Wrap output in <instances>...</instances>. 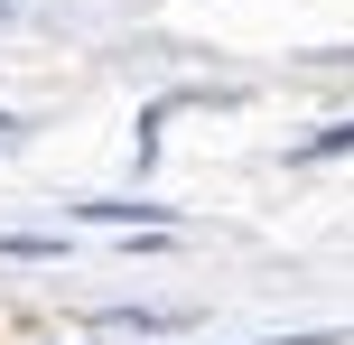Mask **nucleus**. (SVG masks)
Returning <instances> with one entry per match:
<instances>
[{
  "mask_svg": "<svg viewBox=\"0 0 354 345\" xmlns=\"http://www.w3.org/2000/svg\"><path fill=\"white\" fill-rule=\"evenodd\" d=\"M10 140H19V122H0V149H10Z\"/></svg>",
  "mask_w": 354,
  "mask_h": 345,
  "instance_id": "nucleus-4",
  "label": "nucleus"
},
{
  "mask_svg": "<svg viewBox=\"0 0 354 345\" xmlns=\"http://www.w3.org/2000/svg\"><path fill=\"white\" fill-rule=\"evenodd\" d=\"M345 149H354V112H345V122H326L317 140H299V159H345Z\"/></svg>",
  "mask_w": 354,
  "mask_h": 345,
  "instance_id": "nucleus-2",
  "label": "nucleus"
},
{
  "mask_svg": "<svg viewBox=\"0 0 354 345\" xmlns=\"http://www.w3.org/2000/svg\"><path fill=\"white\" fill-rule=\"evenodd\" d=\"M261 345H326V327H308V336H261Z\"/></svg>",
  "mask_w": 354,
  "mask_h": 345,
  "instance_id": "nucleus-3",
  "label": "nucleus"
},
{
  "mask_svg": "<svg viewBox=\"0 0 354 345\" xmlns=\"http://www.w3.org/2000/svg\"><path fill=\"white\" fill-rule=\"evenodd\" d=\"M84 224H168V205H122V196H84Z\"/></svg>",
  "mask_w": 354,
  "mask_h": 345,
  "instance_id": "nucleus-1",
  "label": "nucleus"
}]
</instances>
